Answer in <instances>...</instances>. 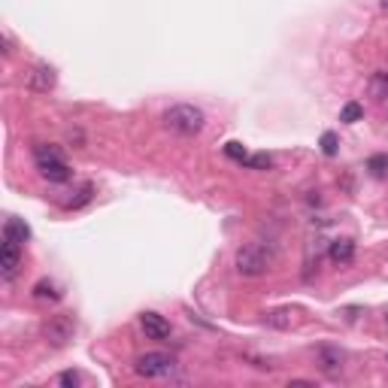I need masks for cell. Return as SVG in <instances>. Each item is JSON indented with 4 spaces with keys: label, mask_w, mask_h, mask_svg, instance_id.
I'll list each match as a JSON object with an SVG mask.
<instances>
[{
    "label": "cell",
    "mask_w": 388,
    "mask_h": 388,
    "mask_svg": "<svg viewBox=\"0 0 388 388\" xmlns=\"http://www.w3.org/2000/svg\"><path fill=\"white\" fill-rule=\"evenodd\" d=\"M161 121H164L167 131H173V134H179V137H198L203 131V125H207V116H203V109L194 107V104H176L164 112Z\"/></svg>",
    "instance_id": "obj_1"
},
{
    "label": "cell",
    "mask_w": 388,
    "mask_h": 388,
    "mask_svg": "<svg viewBox=\"0 0 388 388\" xmlns=\"http://www.w3.org/2000/svg\"><path fill=\"white\" fill-rule=\"evenodd\" d=\"M273 267V252L261 243H246L243 249H237V270L240 277H264Z\"/></svg>",
    "instance_id": "obj_2"
},
{
    "label": "cell",
    "mask_w": 388,
    "mask_h": 388,
    "mask_svg": "<svg viewBox=\"0 0 388 388\" xmlns=\"http://www.w3.org/2000/svg\"><path fill=\"white\" fill-rule=\"evenodd\" d=\"M34 158H37L40 176L49 179V182H67L70 176H73V170L67 167V161L61 158V152L55 146H37L34 149Z\"/></svg>",
    "instance_id": "obj_3"
},
{
    "label": "cell",
    "mask_w": 388,
    "mask_h": 388,
    "mask_svg": "<svg viewBox=\"0 0 388 388\" xmlns=\"http://www.w3.org/2000/svg\"><path fill=\"white\" fill-rule=\"evenodd\" d=\"M134 370L137 376H146V380H161V376H170L176 370V361L164 352H146L134 361Z\"/></svg>",
    "instance_id": "obj_4"
},
{
    "label": "cell",
    "mask_w": 388,
    "mask_h": 388,
    "mask_svg": "<svg viewBox=\"0 0 388 388\" xmlns=\"http://www.w3.org/2000/svg\"><path fill=\"white\" fill-rule=\"evenodd\" d=\"M18 267H22V243L4 234V243H0V277L13 279Z\"/></svg>",
    "instance_id": "obj_5"
},
{
    "label": "cell",
    "mask_w": 388,
    "mask_h": 388,
    "mask_svg": "<svg viewBox=\"0 0 388 388\" xmlns=\"http://www.w3.org/2000/svg\"><path fill=\"white\" fill-rule=\"evenodd\" d=\"M73 331H76V325L70 315H52V319L43 325V337H46V343H52V346H67L73 340Z\"/></svg>",
    "instance_id": "obj_6"
},
{
    "label": "cell",
    "mask_w": 388,
    "mask_h": 388,
    "mask_svg": "<svg viewBox=\"0 0 388 388\" xmlns=\"http://www.w3.org/2000/svg\"><path fill=\"white\" fill-rule=\"evenodd\" d=\"M140 328H143V334H146L149 340H167V337H170V322L164 319V315H158V313H143L140 315Z\"/></svg>",
    "instance_id": "obj_7"
},
{
    "label": "cell",
    "mask_w": 388,
    "mask_h": 388,
    "mask_svg": "<svg viewBox=\"0 0 388 388\" xmlns=\"http://www.w3.org/2000/svg\"><path fill=\"white\" fill-rule=\"evenodd\" d=\"M58 83V76H55V70L52 67H46V64H40L34 67V73L28 76V88L30 91H40V95H46V91H52Z\"/></svg>",
    "instance_id": "obj_8"
},
{
    "label": "cell",
    "mask_w": 388,
    "mask_h": 388,
    "mask_svg": "<svg viewBox=\"0 0 388 388\" xmlns=\"http://www.w3.org/2000/svg\"><path fill=\"white\" fill-rule=\"evenodd\" d=\"M328 255H331L334 264H352V258H355V243H352L349 237L334 240L331 249H328Z\"/></svg>",
    "instance_id": "obj_9"
},
{
    "label": "cell",
    "mask_w": 388,
    "mask_h": 388,
    "mask_svg": "<svg viewBox=\"0 0 388 388\" xmlns=\"http://www.w3.org/2000/svg\"><path fill=\"white\" fill-rule=\"evenodd\" d=\"M367 91H370L373 100H385L388 97V73H385V70H376V73L367 79Z\"/></svg>",
    "instance_id": "obj_10"
},
{
    "label": "cell",
    "mask_w": 388,
    "mask_h": 388,
    "mask_svg": "<svg viewBox=\"0 0 388 388\" xmlns=\"http://www.w3.org/2000/svg\"><path fill=\"white\" fill-rule=\"evenodd\" d=\"M291 310H273L264 315V325H270V328H279V331H289L291 328Z\"/></svg>",
    "instance_id": "obj_11"
},
{
    "label": "cell",
    "mask_w": 388,
    "mask_h": 388,
    "mask_svg": "<svg viewBox=\"0 0 388 388\" xmlns=\"http://www.w3.org/2000/svg\"><path fill=\"white\" fill-rule=\"evenodd\" d=\"M4 234H6V237H13V240H18V243H25V240L30 237V228H28L22 219H6Z\"/></svg>",
    "instance_id": "obj_12"
},
{
    "label": "cell",
    "mask_w": 388,
    "mask_h": 388,
    "mask_svg": "<svg viewBox=\"0 0 388 388\" xmlns=\"http://www.w3.org/2000/svg\"><path fill=\"white\" fill-rule=\"evenodd\" d=\"M319 358H322V370H328V373H337L343 367V355L337 352V349H319Z\"/></svg>",
    "instance_id": "obj_13"
},
{
    "label": "cell",
    "mask_w": 388,
    "mask_h": 388,
    "mask_svg": "<svg viewBox=\"0 0 388 388\" xmlns=\"http://www.w3.org/2000/svg\"><path fill=\"white\" fill-rule=\"evenodd\" d=\"M367 170H370V176L385 179V176H388V155H373V158H367Z\"/></svg>",
    "instance_id": "obj_14"
},
{
    "label": "cell",
    "mask_w": 388,
    "mask_h": 388,
    "mask_svg": "<svg viewBox=\"0 0 388 388\" xmlns=\"http://www.w3.org/2000/svg\"><path fill=\"white\" fill-rule=\"evenodd\" d=\"M361 116H364V107L355 104V100H349V104L340 109V121H346V125H355V121H361Z\"/></svg>",
    "instance_id": "obj_15"
},
{
    "label": "cell",
    "mask_w": 388,
    "mask_h": 388,
    "mask_svg": "<svg viewBox=\"0 0 388 388\" xmlns=\"http://www.w3.org/2000/svg\"><path fill=\"white\" fill-rule=\"evenodd\" d=\"M34 298H37V301H46V298H49V301H58V298H61V291H58L49 279H43V282H37V285H34Z\"/></svg>",
    "instance_id": "obj_16"
},
{
    "label": "cell",
    "mask_w": 388,
    "mask_h": 388,
    "mask_svg": "<svg viewBox=\"0 0 388 388\" xmlns=\"http://www.w3.org/2000/svg\"><path fill=\"white\" fill-rule=\"evenodd\" d=\"M224 155H228L231 161H240V164H246L249 161V152H246L243 143H228V146H224Z\"/></svg>",
    "instance_id": "obj_17"
},
{
    "label": "cell",
    "mask_w": 388,
    "mask_h": 388,
    "mask_svg": "<svg viewBox=\"0 0 388 388\" xmlns=\"http://www.w3.org/2000/svg\"><path fill=\"white\" fill-rule=\"evenodd\" d=\"M322 152H325L328 158H334L337 152H340V143H337V134H334V131H325V134H322Z\"/></svg>",
    "instance_id": "obj_18"
},
{
    "label": "cell",
    "mask_w": 388,
    "mask_h": 388,
    "mask_svg": "<svg viewBox=\"0 0 388 388\" xmlns=\"http://www.w3.org/2000/svg\"><path fill=\"white\" fill-rule=\"evenodd\" d=\"M246 167H252V170H270L273 167V158L267 155V152H258V155H249Z\"/></svg>",
    "instance_id": "obj_19"
},
{
    "label": "cell",
    "mask_w": 388,
    "mask_h": 388,
    "mask_svg": "<svg viewBox=\"0 0 388 388\" xmlns=\"http://www.w3.org/2000/svg\"><path fill=\"white\" fill-rule=\"evenodd\" d=\"M91 194H95V186H83V188H79V198L67 200L64 207H67V210H79V207H83V203H88V200H91Z\"/></svg>",
    "instance_id": "obj_20"
},
{
    "label": "cell",
    "mask_w": 388,
    "mask_h": 388,
    "mask_svg": "<svg viewBox=\"0 0 388 388\" xmlns=\"http://www.w3.org/2000/svg\"><path fill=\"white\" fill-rule=\"evenodd\" d=\"M58 385H64V388H76L79 385V373L76 370H64L58 376Z\"/></svg>",
    "instance_id": "obj_21"
},
{
    "label": "cell",
    "mask_w": 388,
    "mask_h": 388,
    "mask_svg": "<svg viewBox=\"0 0 388 388\" xmlns=\"http://www.w3.org/2000/svg\"><path fill=\"white\" fill-rule=\"evenodd\" d=\"M382 6H385V9H388V0H382Z\"/></svg>",
    "instance_id": "obj_22"
}]
</instances>
